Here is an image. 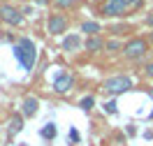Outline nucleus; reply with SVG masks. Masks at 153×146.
Masks as SVG:
<instances>
[{"label": "nucleus", "mask_w": 153, "mask_h": 146, "mask_svg": "<svg viewBox=\"0 0 153 146\" xmlns=\"http://www.w3.org/2000/svg\"><path fill=\"white\" fill-rule=\"evenodd\" d=\"M14 56H16V60L23 65V70L30 72V70L35 67V60H37V49H35V44H33L28 37H21L19 42H16V47H14Z\"/></svg>", "instance_id": "f257e3e1"}, {"label": "nucleus", "mask_w": 153, "mask_h": 146, "mask_svg": "<svg viewBox=\"0 0 153 146\" xmlns=\"http://www.w3.org/2000/svg\"><path fill=\"white\" fill-rule=\"evenodd\" d=\"M144 0H105L102 2V16H123L125 12L130 10H137V7H142Z\"/></svg>", "instance_id": "f03ea898"}, {"label": "nucleus", "mask_w": 153, "mask_h": 146, "mask_svg": "<svg viewBox=\"0 0 153 146\" xmlns=\"http://www.w3.org/2000/svg\"><path fill=\"white\" fill-rule=\"evenodd\" d=\"M105 93H109V95H118V93H125V90H130L132 88V81L128 77H111L105 81Z\"/></svg>", "instance_id": "7ed1b4c3"}, {"label": "nucleus", "mask_w": 153, "mask_h": 146, "mask_svg": "<svg viewBox=\"0 0 153 146\" xmlns=\"http://www.w3.org/2000/svg\"><path fill=\"white\" fill-rule=\"evenodd\" d=\"M146 49H149L146 39L132 37V39H130V42L123 47V56H125V58H142L144 53H146Z\"/></svg>", "instance_id": "20e7f679"}, {"label": "nucleus", "mask_w": 153, "mask_h": 146, "mask_svg": "<svg viewBox=\"0 0 153 146\" xmlns=\"http://www.w3.org/2000/svg\"><path fill=\"white\" fill-rule=\"evenodd\" d=\"M0 19L5 23H10V26H19L23 21V14L16 7H12V5H0Z\"/></svg>", "instance_id": "39448f33"}, {"label": "nucleus", "mask_w": 153, "mask_h": 146, "mask_svg": "<svg viewBox=\"0 0 153 146\" xmlns=\"http://www.w3.org/2000/svg\"><path fill=\"white\" fill-rule=\"evenodd\" d=\"M47 30L51 35H60V33H65L67 30V19L63 14H51L47 21Z\"/></svg>", "instance_id": "423d86ee"}, {"label": "nucleus", "mask_w": 153, "mask_h": 146, "mask_svg": "<svg viewBox=\"0 0 153 146\" xmlns=\"http://www.w3.org/2000/svg\"><path fill=\"white\" fill-rule=\"evenodd\" d=\"M37 107H39V100L33 97V95H28V97H23V102H21V114L26 118H33L37 114Z\"/></svg>", "instance_id": "0eeeda50"}, {"label": "nucleus", "mask_w": 153, "mask_h": 146, "mask_svg": "<svg viewBox=\"0 0 153 146\" xmlns=\"http://www.w3.org/2000/svg\"><path fill=\"white\" fill-rule=\"evenodd\" d=\"M72 86H74V79L70 74H58L56 81H53V90L56 93H67V90H72Z\"/></svg>", "instance_id": "6e6552de"}, {"label": "nucleus", "mask_w": 153, "mask_h": 146, "mask_svg": "<svg viewBox=\"0 0 153 146\" xmlns=\"http://www.w3.org/2000/svg\"><path fill=\"white\" fill-rule=\"evenodd\" d=\"M21 130H23V114H14L10 121V137L19 135Z\"/></svg>", "instance_id": "1a4fd4ad"}, {"label": "nucleus", "mask_w": 153, "mask_h": 146, "mask_svg": "<svg viewBox=\"0 0 153 146\" xmlns=\"http://www.w3.org/2000/svg\"><path fill=\"white\" fill-rule=\"evenodd\" d=\"M81 33H88L91 37H95L97 33H102V26H100L97 21H84V23H81Z\"/></svg>", "instance_id": "9d476101"}, {"label": "nucleus", "mask_w": 153, "mask_h": 146, "mask_svg": "<svg viewBox=\"0 0 153 146\" xmlns=\"http://www.w3.org/2000/svg\"><path fill=\"white\" fill-rule=\"evenodd\" d=\"M81 47V39H79V35H70V37H65V42H63V49L65 51H74V49Z\"/></svg>", "instance_id": "9b49d317"}, {"label": "nucleus", "mask_w": 153, "mask_h": 146, "mask_svg": "<svg viewBox=\"0 0 153 146\" xmlns=\"http://www.w3.org/2000/svg\"><path fill=\"white\" fill-rule=\"evenodd\" d=\"M105 47H107V44H105L100 37H97V35H95V37H88V39H86V51H100V49H105Z\"/></svg>", "instance_id": "f8f14e48"}, {"label": "nucleus", "mask_w": 153, "mask_h": 146, "mask_svg": "<svg viewBox=\"0 0 153 146\" xmlns=\"http://www.w3.org/2000/svg\"><path fill=\"white\" fill-rule=\"evenodd\" d=\"M42 137H47V139H53V137H56V125H53V123H49L47 127H42Z\"/></svg>", "instance_id": "ddd939ff"}, {"label": "nucleus", "mask_w": 153, "mask_h": 146, "mask_svg": "<svg viewBox=\"0 0 153 146\" xmlns=\"http://www.w3.org/2000/svg\"><path fill=\"white\" fill-rule=\"evenodd\" d=\"M105 49H109V51H121V49H123V44H121L118 39H109Z\"/></svg>", "instance_id": "4468645a"}, {"label": "nucleus", "mask_w": 153, "mask_h": 146, "mask_svg": "<svg viewBox=\"0 0 153 146\" xmlns=\"http://www.w3.org/2000/svg\"><path fill=\"white\" fill-rule=\"evenodd\" d=\"M79 104H81V109H86V111H88V109L93 107V97H91V95H88V97H84V100H81Z\"/></svg>", "instance_id": "2eb2a0df"}, {"label": "nucleus", "mask_w": 153, "mask_h": 146, "mask_svg": "<svg viewBox=\"0 0 153 146\" xmlns=\"http://www.w3.org/2000/svg\"><path fill=\"white\" fill-rule=\"evenodd\" d=\"M56 5H58V7H72L74 0H56Z\"/></svg>", "instance_id": "dca6fc26"}, {"label": "nucleus", "mask_w": 153, "mask_h": 146, "mask_svg": "<svg viewBox=\"0 0 153 146\" xmlns=\"http://www.w3.org/2000/svg\"><path fill=\"white\" fill-rule=\"evenodd\" d=\"M105 107H107V111H109V114H116V102H107Z\"/></svg>", "instance_id": "f3484780"}, {"label": "nucleus", "mask_w": 153, "mask_h": 146, "mask_svg": "<svg viewBox=\"0 0 153 146\" xmlns=\"http://www.w3.org/2000/svg\"><path fill=\"white\" fill-rule=\"evenodd\" d=\"M146 74H149V77H153V63H149V65H146Z\"/></svg>", "instance_id": "a211bd4d"}, {"label": "nucleus", "mask_w": 153, "mask_h": 146, "mask_svg": "<svg viewBox=\"0 0 153 146\" xmlns=\"http://www.w3.org/2000/svg\"><path fill=\"white\" fill-rule=\"evenodd\" d=\"M146 23H149V26H153V12L149 14V16H146Z\"/></svg>", "instance_id": "6ab92c4d"}, {"label": "nucleus", "mask_w": 153, "mask_h": 146, "mask_svg": "<svg viewBox=\"0 0 153 146\" xmlns=\"http://www.w3.org/2000/svg\"><path fill=\"white\" fill-rule=\"evenodd\" d=\"M37 2H39V5H44V2H47V0H37Z\"/></svg>", "instance_id": "aec40b11"}, {"label": "nucleus", "mask_w": 153, "mask_h": 146, "mask_svg": "<svg viewBox=\"0 0 153 146\" xmlns=\"http://www.w3.org/2000/svg\"><path fill=\"white\" fill-rule=\"evenodd\" d=\"M151 44H153V33H151Z\"/></svg>", "instance_id": "412c9836"}, {"label": "nucleus", "mask_w": 153, "mask_h": 146, "mask_svg": "<svg viewBox=\"0 0 153 146\" xmlns=\"http://www.w3.org/2000/svg\"><path fill=\"white\" fill-rule=\"evenodd\" d=\"M151 97H153V93H151Z\"/></svg>", "instance_id": "4be33fe9"}, {"label": "nucleus", "mask_w": 153, "mask_h": 146, "mask_svg": "<svg viewBox=\"0 0 153 146\" xmlns=\"http://www.w3.org/2000/svg\"><path fill=\"white\" fill-rule=\"evenodd\" d=\"M0 21H2V19H0Z\"/></svg>", "instance_id": "5701e85b"}]
</instances>
